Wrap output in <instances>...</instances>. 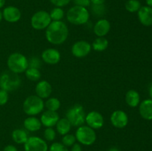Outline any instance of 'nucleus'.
<instances>
[{
  "instance_id": "1",
  "label": "nucleus",
  "mask_w": 152,
  "mask_h": 151,
  "mask_svg": "<svg viewBox=\"0 0 152 151\" xmlns=\"http://www.w3.org/2000/svg\"><path fill=\"white\" fill-rule=\"evenodd\" d=\"M68 26L62 21H52L45 30L46 39L54 45L63 44L68 38Z\"/></svg>"
},
{
  "instance_id": "2",
  "label": "nucleus",
  "mask_w": 152,
  "mask_h": 151,
  "mask_svg": "<svg viewBox=\"0 0 152 151\" xmlns=\"http://www.w3.org/2000/svg\"><path fill=\"white\" fill-rule=\"evenodd\" d=\"M7 65L11 72L16 74L22 73L28 68V59L22 53L15 52L8 56Z\"/></svg>"
},
{
  "instance_id": "3",
  "label": "nucleus",
  "mask_w": 152,
  "mask_h": 151,
  "mask_svg": "<svg viewBox=\"0 0 152 151\" xmlns=\"http://www.w3.org/2000/svg\"><path fill=\"white\" fill-rule=\"evenodd\" d=\"M45 102L42 99L37 95H31L25 99L22 105V110L26 115L35 116L44 110Z\"/></svg>"
},
{
  "instance_id": "4",
  "label": "nucleus",
  "mask_w": 152,
  "mask_h": 151,
  "mask_svg": "<svg viewBox=\"0 0 152 151\" xmlns=\"http://www.w3.org/2000/svg\"><path fill=\"white\" fill-rule=\"evenodd\" d=\"M66 17L68 22L72 25H83L88 22L90 14L86 7L75 5L68 10Z\"/></svg>"
},
{
  "instance_id": "5",
  "label": "nucleus",
  "mask_w": 152,
  "mask_h": 151,
  "mask_svg": "<svg viewBox=\"0 0 152 151\" xmlns=\"http://www.w3.org/2000/svg\"><path fill=\"white\" fill-rule=\"evenodd\" d=\"M21 86L20 77L11 71H4L0 76V87L7 92L14 91Z\"/></svg>"
},
{
  "instance_id": "6",
  "label": "nucleus",
  "mask_w": 152,
  "mask_h": 151,
  "mask_svg": "<svg viewBox=\"0 0 152 151\" xmlns=\"http://www.w3.org/2000/svg\"><path fill=\"white\" fill-rule=\"evenodd\" d=\"M75 136L79 143L85 146H91L94 144L96 140V132L88 125L78 127L76 131Z\"/></svg>"
},
{
  "instance_id": "7",
  "label": "nucleus",
  "mask_w": 152,
  "mask_h": 151,
  "mask_svg": "<svg viewBox=\"0 0 152 151\" xmlns=\"http://www.w3.org/2000/svg\"><path fill=\"white\" fill-rule=\"evenodd\" d=\"M86 113L81 105L76 104L70 107L66 113V118L70 121L71 126L80 127L86 122Z\"/></svg>"
},
{
  "instance_id": "8",
  "label": "nucleus",
  "mask_w": 152,
  "mask_h": 151,
  "mask_svg": "<svg viewBox=\"0 0 152 151\" xmlns=\"http://www.w3.org/2000/svg\"><path fill=\"white\" fill-rule=\"evenodd\" d=\"M51 22L49 13L45 10H39L36 12L31 19V27L37 30L46 29Z\"/></svg>"
},
{
  "instance_id": "9",
  "label": "nucleus",
  "mask_w": 152,
  "mask_h": 151,
  "mask_svg": "<svg viewBox=\"0 0 152 151\" xmlns=\"http://www.w3.org/2000/svg\"><path fill=\"white\" fill-rule=\"evenodd\" d=\"M24 149L25 151H48V146L44 139L38 136H31L24 144Z\"/></svg>"
},
{
  "instance_id": "10",
  "label": "nucleus",
  "mask_w": 152,
  "mask_h": 151,
  "mask_svg": "<svg viewBox=\"0 0 152 151\" xmlns=\"http://www.w3.org/2000/svg\"><path fill=\"white\" fill-rule=\"evenodd\" d=\"M91 45L90 43L84 40H80L74 43L71 47V53L76 58H84L91 51Z\"/></svg>"
},
{
  "instance_id": "11",
  "label": "nucleus",
  "mask_w": 152,
  "mask_h": 151,
  "mask_svg": "<svg viewBox=\"0 0 152 151\" xmlns=\"http://www.w3.org/2000/svg\"><path fill=\"white\" fill-rule=\"evenodd\" d=\"M86 122L88 127L94 130L100 129L104 125V118L100 113L91 111L86 115Z\"/></svg>"
},
{
  "instance_id": "12",
  "label": "nucleus",
  "mask_w": 152,
  "mask_h": 151,
  "mask_svg": "<svg viewBox=\"0 0 152 151\" xmlns=\"http://www.w3.org/2000/svg\"><path fill=\"white\" fill-rule=\"evenodd\" d=\"M111 122L114 127L123 129L127 126L129 123V116L127 113L121 110L114 111L111 115Z\"/></svg>"
},
{
  "instance_id": "13",
  "label": "nucleus",
  "mask_w": 152,
  "mask_h": 151,
  "mask_svg": "<svg viewBox=\"0 0 152 151\" xmlns=\"http://www.w3.org/2000/svg\"><path fill=\"white\" fill-rule=\"evenodd\" d=\"M41 58L45 63L50 65H55L59 62L61 54L58 50L55 48H48L43 50Z\"/></svg>"
},
{
  "instance_id": "14",
  "label": "nucleus",
  "mask_w": 152,
  "mask_h": 151,
  "mask_svg": "<svg viewBox=\"0 0 152 151\" xmlns=\"http://www.w3.org/2000/svg\"><path fill=\"white\" fill-rule=\"evenodd\" d=\"M3 19L9 23H15L20 20L22 13L20 10L14 6L6 7L2 11Z\"/></svg>"
},
{
  "instance_id": "15",
  "label": "nucleus",
  "mask_w": 152,
  "mask_h": 151,
  "mask_svg": "<svg viewBox=\"0 0 152 151\" xmlns=\"http://www.w3.org/2000/svg\"><path fill=\"white\" fill-rule=\"evenodd\" d=\"M59 119V115L57 112L48 110L44 111L40 117L42 125L45 126V127H53V126H56Z\"/></svg>"
},
{
  "instance_id": "16",
  "label": "nucleus",
  "mask_w": 152,
  "mask_h": 151,
  "mask_svg": "<svg viewBox=\"0 0 152 151\" xmlns=\"http://www.w3.org/2000/svg\"><path fill=\"white\" fill-rule=\"evenodd\" d=\"M52 86L50 83L45 80L39 81L35 87V93L37 96L41 99H45L50 97L52 93Z\"/></svg>"
},
{
  "instance_id": "17",
  "label": "nucleus",
  "mask_w": 152,
  "mask_h": 151,
  "mask_svg": "<svg viewBox=\"0 0 152 151\" xmlns=\"http://www.w3.org/2000/svg\"><path fill=\"white\" fill-rule=\"evenodd\" d=\"M111 30V23L105 19H101L95 23L94 26V33L97 37H104Z\"/></svg>"
},
{
  "instance_id": "18",
  "label": "nucleus",
  "mask_w": 152,
  "mask_h": 151,
  "mask_svg": "<svg viewBox=\"0 0 152 151\" xmlns=\"http://www.w3.org/2000/svg\"><path fill=\"white\" fill-rule=\"evenodd\" d=\"M140 22L144 26L152 25V7L149 6H142L137 11Z\"/></svg>"
},
{
  "instance_id": "19",
  "label": "nucleus",
  "mask_w": 152,
  "mask_h": 151,
  "mask_svg": "<svg viewBox=\"0 0 152 151\" xmlns=\"http://www.w3.org/2000/svg\"><path fill=\"white\" fill-rule=\"evenodd\" d=\"M139 105L141 117L145 120H152V99H145Z\"/></svg>"
},
{
  "instance_id": "20",
  "label": "nucleus",
  "mask_w": 152,
  "mask_h": 151,
  "mask_svg": "<svg viewBox=\"0 0 152 151\" xmlns=\"http://www.w3.org/2000/svg\"><path fill=\"white\" fill-rule=\"evenodd\" d=\"M24 127L30 132H37L41 129L42 123L40 119L35 116H29L24 120Z\"/></svg>"
},
{
  "instance_id": "21",
  "label": "nucleus",
  "mask_w": 152,
  "mask_h": 151,
  "mask_svg": "<svg viewBox=\"0 0 152 151\" xmlns=\"http://www.w3.org/2000/svg\"><path fill=\"white\" fill-rule=\"evenodd\" d=\"M126 102L131 107H136L140 105V96L139 93L134 90H130L126 94Z\"/></svg>"
},
{
  "instance_id": "22",
  "label": "nucleus",
  "mask_w": 152,
  "mask_h": 151,
  "mask_svg": "<svg viewBox=\"0 0 152 151\" xmlns=\"http://www.w3.org/2000/svg\"><path fill=\"white\" fill-rule=\"evenodd\" d=\"M11 137L15 143L18 144H24L28 140V135L25 130L15 129L12 132Z\"/></svg>"
},
{
  "instance_id": "23",
  "label": "nucleus",
  "mask_w": 152,
  "mask_h": 151,
  "mask_svg": "<svg viewBox=\"0 0 152 151\" xmlns=\"http://www.w3.org/2000/svg\"><path fill=\"white\" fill-rule=\"evenodd\" d=\"M56 127L58 133L61 136H64V135L69 133L71 128V124L66 118H59V121H57Z\"/></svg>"
},
{
  "instance_id": "24",
  "label": "nucleus",
  "mask_w": 152,
  "mask_h": 151,
  "mask_svg": "<svg viewBox=\"0 0 152 151\" xmlns=\"http://www.w3.org/2000/svg\"><path fill=\"white\" fill-rule=\"evenodd\" d=\"M108 41L105 37H97L92 43L91 47L94 50L97 52H102L108 47Z\"/></svg>"
},
{
  "instance_id": "25",
  "label": "nucleus",
  "mask_w": 152,
  "mask_h": 151,
  "mask_svg": "<svg viewBox=\"0 0 152 151\" xmlns=\"http://www.w3.org/2000/svg\"><path fill=\"white\" fill-rule=\"evenodd\" d=\"M61 102L56 97H51L48 98L45 102V107L48 110L50 111H56L60 108Z\"/></svg>"
},
{
  "instance_id": "26",
  "label": "nucleus",
  "mask_w": 152,
  "mask_h": 151,
  "mask_svg": "<svg viewBox=\"0 0 152 151\" xmlns=\"http://www.w3.org/2000/svg\"><path fill=\"white\" fill-rule=\"evenodd\" d=\"M25 76L28 80L32 81H37L41 78V72L37 68H28L25 72Z\"/></svg>"
},
{
  "instance_id": "27",
  "label": "nucleus",
  "mask_w": 152,
  "mask_h": 151,
  "mask_svg": "<svg viewBox=\"0 0 152 151\" xmlns=\"http://www.w3.org/2000/svg\"><path fill=\"white\" fill-rule=\"evenodd\" d=\"M49 14L52 21H61L64 18L65 12L62 10V7H56L50 10Z\"/></svg>"
},
{
  "instance_id": "28",
  "label": "nucleus",
  "mask_w": 152,
  "mask_h": 151,
  "mask_svg": "<svg viewBox=\"0 0 152 151\" xmlns=\"http://www.w3.org/2000/svg\"><path fill=\"white\" fill-rule=\"evenodd\" d=\"M125 7L127 11L130 13H135L140 10L141 4L138 0H128L125 4Z\"/></svg>"
},
{
  "instance_id": "29",
  "label": "nucleus",
  "mask_w": 152,
  "mask_h": 151,
  "mask_svg": "<svg viewBox=\"0 0 152 151\" xmlns=\"http://www.w3.org/2000/svg\"><path fill=\"white\" fill-rule=\"evenodd\" d=\"M76 141L77 139H76L75 135L68 133V134L63 136L62 139V143L68 147H71L74 144H75Z\"/></svg>"
},
{
  "instance_id": "30",
  "label": "nucleus",
  "mask_w": 152,
  "mask_h": 151,
  "mask_svg": "<svg viewBox=\"0 0 152 151\" xmlns=\"http://www.w3.org/2000/svg\"><path fill=\"white\" fill-rule=\"evenodd\" d=\"M56 133L53 127H46L44 130V138L45 140L48 142H53L56 139Z\"/></svg>"
},
{
  "instance_id": "31",
  "label": "nucleus",
  "mask_w": 152,
  "mask_h": 151,
  "mask_svg": "<svg viewBox=\"0 0 152 151\" xmlns=\"http://www.w3.org/2000/svg\"><path fill=\"white\" fill-rule=\"evenodd\" d=\"M49 151H69L67 147H65L62 142H54L48 148Z\"/></svg>"
},
{
  "instance_id": "32",
  "label": "nucleus",
  "mask_w": 152,
  "mask_h": 151,
  "mask_svg": "<svg viewBox=\"0 0 152 151\" xmlns=\"http://www.w3.org/2000/svg\"><path fill=\"white\" fill-rule=\"evenodd\" d=\"M91 10L94 14L97 16H102L105 13V7L104 4H100V5H94L93 4Z\"/></svg>"
},
{
  "instance_id": "33",
  "label": "nucleus",
  "mask_w": 152,
  "mask_h": 151,
  "mask_svg": "<svg viewBox=\"0 0 152 151\" xmlns=\"http://www.w3.org/2000/svg\"><path fill=\"white\" fill-rule=\"evenodd\" d=\"M9 94L8 92L6 90L0 89V106L6 105L7 102H8Z\"/></svg>"
},
{
  "instance_id": "34",
  "label": "nucleus",
  "mask_w": 152,
  "mask_h": 151,
  "mask_svg": "<svg viewBox=\"0 0 152 151\" xmlns=\"http://www.w3.org/2000/svg\"><path fill=\"white\" fill-rule=\"evenodd\" d=\"M42 62L38 57H32L31 60L28 61V68H34L39 69Z\"/></svg>"
},
{
  "instance_id": "35",
  "label": "nucleus",
  "mask_w": 152,
  "mask_h": 151,
  "mask_svg": "<svg viewBox=\"0 0 152 151\" xmlns=\"http://www.w3.org/2000/svg\"><path fill=\"white\" fill-rule=\"evenodd\" d=\"M50 1L56 7H62L64 6L68 5L71 0H50Z\"/></svg>"
},
{
  "instance_id": "36",
  "label": "nucleus",
  "mask_w": 152,
  "mask_h": 151,
  "mask_svg": "<svg viewBox=\"0 0 152 151\" xmlns=\"http://www.w3.org/2000/svg\"><path fill=\"white\" fill-rule=\"evenodd\" d=\"M74 2L76 5L86 7L90 5L91 0H74Z\"/></svg>"
},
{
  "instance_id": "37",
  "label": "nucleus",
  "mask_w": 152,
  "mask_h": 151,
  "mask_svg": "<svg viewBox=\"0 0 152 151\" xmlns=\"http://www.w3.org/2000/svg\"><path fill=\"white\" fill-rule=\"evenodd\" d=\"M83 148H82L81 144L80 143H75L71 146V151H82Z\"/></svg>"
},
{
  "instance_id": "38",
  "label": "nucleus",
  "mask_w": 152,
  "mask_h": 151,
  "mask_svg": "<svg viewBox=\"0 0 152 151\" xmlns=\"http://www.w3.org/2000/svg\"><path fill=\"white\" fill-rule=\"evenodd\" d=\"M3 151H18V150L17 148H16L15 146H13V145L8 144L6 147H4Z\"/></svg>"
},
{
  "instance_id": "39",
  "label": "nucleus",
  "mask_w": 152,
  "mask_h": 151,
  "mask_svg": "<svg viewBox=\"0 0 152 151\" xmlns=\"http://www.w3.org/2000/svg\"><path fill=\"white\" fill-rule=\"evenodd\" d=\"M105 0H91V3L94 5H100V4H104Z\"/></svg>"
},
{
  "instance_id": "40",
  "label": "nucleus",
  "mask_w": 152,
  "mask_h": 151,
  "mask_svg": "<svg viewBox=\"0 0 152 151\" xmlns=\"http://www.w3.org/2000/svg\"><path fill=\"white\" fill-rule=\"evenodd\" d=\"M148 93H149L150 97H151V99H152V84L150 85L149 90H148Z\"/></svg>"
},
{
  "instance_id": "41",
  "label": "nucleus",
  "mask_w": 152,
  "mask_h": 151,
  "mask_svg": "<svg viewBox=\"0 0 152 151\" xmlns=\"http://www.w3.org/2000/svg\"><path fill=\"white\" fill-rule=\"evenodd\" d=\"M4 4H5V0H0V8L4 7Z\"/></svg>"
},
{
  "instance_id": "42",
  "label": "nucleus",
  "mask_w": 152,
  "mask_h": 151,
  "mask_svg": "<svg viewBox=\"0 0 152 151\" xmlns=\"http://www.w3.org/2000/svg\"><path fill=\"white\" fill-rule=\"evenodd\" d=\"M146 1V4H148V6L152 7V0H145Z\"/></svg>"
},
{
  "instance_id": "43",
  "label": "nucleus",
  "mask_w": 152,
  "mask_h": 151,
  "mask_svg": "<svg viewBox=\"0 0 152 151\" xmlns=\"http://www.w3.org/2000/svg\"><path fill=\"white\" fill-rule=\"evenodd\" d=\"M108 151H120V150L117 147H111L108 150Z\"/></svg>"
},
{
  "instance_id": "44",
  "label": "nucleus",
  "mask_w": 152,
  "mask_h": 151,
  "mask_svg": "<svg viewBox=\"0 0 152 151\" xmlns=\"http://www.w3.org/2000/svg\"><path fill=\"white\" fill-rule=\"evenodd\" d=\"M3 19V16H2V12L0 10V22H1V20H2Z\"/></svg>"
}]
</instances>
